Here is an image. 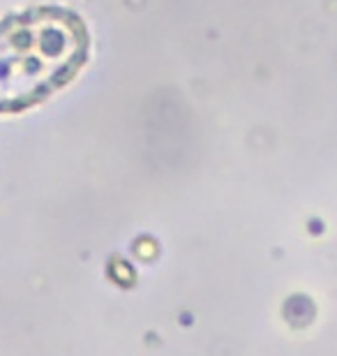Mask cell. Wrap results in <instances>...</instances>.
<instances>
[{
  "label": "cell",
  "mask_w": 337,
  "mask_h": 356,
  "mask_svg": "<svg viewBox=\"0 0 337 356\" xmlns=\"http://www.w3.org/2000/svg\"><path fill=\"white\" fill-rule=\"evenodd\" d=\"M90 58V33L76 12L31 7L0 19V113H21L69 86Z\"/></svg>",
  "instance_id": "6da1fadb"
}]
</instances>
